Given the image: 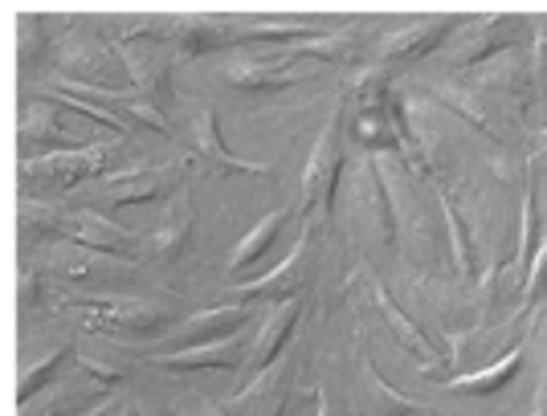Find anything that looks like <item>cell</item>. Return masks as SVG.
<instances>
[{
    "mask_svg": "<svg viewBox=\"0 0 547 416\" xmlns=\"http://www.w3.org/2000/svg\"><path fill=\"white\" fill-rule=\"evenodd\" d=\"M62 70L74 74L78 82H90L94 90H111L127 74V66H119L111 49L94 37H70L62 45Z\"/></svg>",
    "mask_w": 547,
    "mask_h": 416,
    "instance_id": "cell-1",
    "label": "cell"
},
{
    "mask_svg": "<svg viewBox=\"0 0 547 416\" xmlns=\"http://www.w3.org/2000/svg\"><path fill=\"white\" fill-rule=\"evenodd\" d=\"M107 155H111V147H82V151H62V155H45V160H33V164H25L21 168V176L25 180H45L49 188H58V192H66V188H74V184H82L86 176H94L98 168L107 164Z\"/></svg>",
    "mask_w": 547,
    "mask_h": 416,
    "instance_id": "cell-2",
    "label": "cell"
},
{
    "mask_svg": "<svg viewBox=\"0 0 547 416\" xmlns=\"http://www.w3.org/2000/svg\"><path fill=\"white\" fill-rule=\"evenodd\" d=\"M339 168H343V160H339V119H331L327 131L319 135L315 151H311V164H307V176H303V204L307 208L331 200Z\"/></svg>",
    "mask_w": 547,
    "mask_h": 416,
    "instance_id": "cell-3",
    "label": "cell"
},
{
    "mask_svg": "<svg viewBox=\"0 0 547 416\" xmlns=\"http://www.w3.org/2000/svg\"><path fill=\"white\" fill-rule=\"evenodd\" d=\"M66 233H70L74 241H82L86 249H94V253H115V249L131 245V237H127L119 225H111V221H103V217H94V213L66 217Z\"/></svg>",
    "mask_w": 547,
    "mask_h": 416,
    "instance_id": "cell-4",
    "label": "cell"
},
{
    "mask_svg": "<svg viewBox=\"0 0 547 416\" xmlns=\"http://www.w3.org/2000/svg\"><path fill=\"white\" fill-rule=\"evenodd\" d=\"M192 131H196V151H201V160H209L213 168H221V172H266V164H241L225 151V143L217 139V115L213 111H201Z\"/></svg>",
    "mask_w": 547,
    "mask_h": 416,
    "instance_id": "cell-5",
    "label": "cell"
},
{
    "mask_svg": "<svg viewBox=\"0 0 547 416\" xmlns=\"http://www.w3.org/2000/svg\"><path fill=\"white\" fill-rule=\"evenodd\" d=\"M294 319H298V302H294V298L274 306V315L266 319V331H262V339H258V347H254V355H250V368H254V372H262L266 363L278 355V347H282V343L290 339V331H294Z\"/></svg>",
    "mask_w": 547,
    "mask_h": 416,
    "instance_id": "cell-6",
    "label": "cell"
},
{
    "mask_svg": "<svg viewBox=\"0 0 547 416\" xmlns=\"http://www.w3.org/2000/svg\"><path fill=\"white\" fill-rule=\"evenodd\" d=\"M445 37V21H421V25H409L405 33H396L388 41V58L396 62H405V58H421L429 54V49Z\"/></svg>",
    "mask_w": 547,
    "mask_h": 416,
    "instance_id": "cell-7",
    "label": "cell"
},
{
    "mask_svg": "<svg viewBox=\"0 0 547 416\" xmlns=\"http://www.w3.org/2000/svg\"><path fill=\"white\" fill-rule=\"evenodd\" d=\"M360 376H364V388H368L372 404H376L384 416H417V404H413V400H405L401 392H392V384H384V380H380V372L372 368V359H368V355L360 359Z\"/></svg>",
    "mask_w": 547,
    "mask_h": 416,
    "instance_id": "cell-8",
    "label": "cell"
},
{
    "mask_svg": "<svg viewBox=\"0 0 547 416\" xmlns=\"http://www.w3.org/2000/svg\"><path fill=\"white\" fill-rule=\"evenodd\" d=\"M172 184H176V172H172V168H168V172H143V176H127V180L111 192V200H115V204H143V200H156V196H164Z\"/></svg>",
    "mask_w": 547,
    "mask_h": 416,
    "instance_id": "cell-9",
    "label": "cell"
},
{
    "mask_svg": "<svg viewBox=\"0 0 547 416\" xmlns=\"http://www.w3.org/2000/svg\"><path fill=\"white\" fill-rule=\"evenodd\" d=\"M188 233H192V208H180V213H172V217L164 221V229L152 237V249H156V257H164V262H172V257L180 253V245L188 241Z\"/></svg>",
    "mask_w": 547,
    "mask_h": 416,
    "instance_id": "cell-10",
    "label": "cell"
},
{
    "mask_svg": "<svg viewBox=\"0 0 547 416\" xmlns=\"http://www.w3.org/2000/svg\"><path fill=\"white\" fill-rule=\"evenodd\" d=\"M278 221H282L278 213H274V217H266V221H262V225H258V229H254L250 237H245V241H241V245L233 249V257H229V266H233V270H241V266H250V262H258V257H262V253L270 249V241L278 237Z\"/></svg>",
    "mask_w": 547,
    "mask_h": 416,
    "instance_id": "cell-11",
    "label": "cell"
},
{
    "mask_svg": "<svg viewBox=\"0 0 547 416\" xmlns=\"http://www.w3.org/2000/svg\"><path fill=\"white\" fill-rule=\"evenodd\" d=\"M233 351H237V339H229L225 347H209V351H180V355H168L164 359V368H217V363H229L233 359Z\"/></svg>",
    "mask_w": 547,
    "mask_h": 416,
    "instance_id": "cell-12",
    "label": "cell"
},
{
    "mask_svg": "<svg viewBox=\"0 0 547 416\" xmlns=\"http://www.w3.org/2000/svg\"><path fill=\"white\" fill-rule=\"evenodd\" d=\"M519 368H523V359H519V351H515V355H511L507 363H499V368H494V372H478V376L458 380V388H462V392H494L499 384H507Z\"/></svg>",
    "mask_w": 547,
    "mask_h": 416,
    "instance_id": "cell-13",
    "label": "cell"
},
{
    "mask_svg": "<svg viewBox=\"0 0 547 416\" xmlns=\"http://www.w3.org/2000/svg\"><path fill=\"white\" fill-rule=\"evenodd\" d=\"M66 355H70V347L54 351V355H49L45 363H37L33 372H25V380H21V404H25V400H33V396L45 388V380H49V376H54V372L62 368V359H66Z\"/></svg>",
    "mask_w": 547,
    "mask_h": 416,
    "instance_id": "cell-14",
    "label": "cell"
},
{
    "mask_svg": "<svg viewBox=\"0 0 547 416\" xmlns=\"http://www.w3.org/2000/svg\"><path fill=\"white\" fill-rule=\"evenodd\" d=\"M303 249H307V245H298V249L290 253V262H286V266H278L270 278H262V282H250V286H241V294H266V290H274V286H286V278L294 282V278H298V270H303Z\"/></svg>",
    "mask_w": 547,
    "mask_h": 416,
    "instance_id": "cell-15",
    "label": "cell"
},
{
    "mask_svg": "<svg viewBox=\"0 0 547 416\" xmlns=\"http://www.w3.org/2000/svg\"><path fill=\"white\" fill-rule=\"evenodd\" d=\"M543 282H547V241H543V249H539V262H535V270H531L527 298H539V294H543Z\"/></svg>",
    "mask_w": 547,
    "mask_h": 416,
    "instance_id": "cell-16",
    "label": "cell"
},
{
    "mask_svg": "<svg viewBox=\"0 0 547 416\" xmlns=\"http://www.w3.org/2000/svg\"><path fill=\"white\" fill-rule=\"evenodd\" d=\"M319 416H331V400H319Z\"/></svg>",
    "mask_w": 547,
    "mask_h": 416,
    "instance_id": "cell-17",
    "label": "cell"
}]
</instances>
